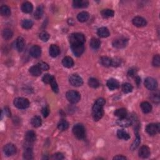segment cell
<instances>
[{
	"mask_svg": "<svg viewBox=\"0 0 160 160\" xmlns=\"http://www.w3.org/2000/svg\"><path fill=\"white\" fill-rule=\"evenodd\" d=\"M23 158L25 159H32L33 158V153L30 147L26 149L23 153Z\"/></svg>",
	"mask_w": 160,
	"mask_h": 160,
	"instance_id": "cell-35",
	"label": "cell"
},
{
	"mask_svg": "<svg viewBox=\"0 0 160 160\" xmlns=\"http://www.w3.org/2000/svg\"><path fill=\"white\" fill-rule=\"evenodd\" d=\"M89 18V13L86 11H82L78 14L77 16L78 20L80 22H85Z\"/></svg>",
	"mask_w": 160,
	"mask_h": 160,
	"instance_id": "cell-29",
	"label": "cell"
},
{
	"mask_svg": "<svg viewBox=\"0 0 160 160\" xmlns=\"http://www.w3.org/2000/svg\"><path fill=\"white\" fill-rule=\"evenodd\" d=\"M21 26H22L24 29H30L33 26V21L30 20H24L21 22Z\"/></svg>",
	"mask_w": 160,
	"mask_h": 160,
	"instance_id": "cell-37",
	"label": "cell"
},
{
	"mask_svg": "<svg viewBox=\"0 0 160 160\" xmlns=\"http://www.w3.org/2000/svg\"><path fill=\"white\" fill-rule=\"evenodd\" d=\"M49 55L53 58H55L57 57L60 53V49L58 46L56 45H51L49 49Z\"/></svg>",
	"mask_w": 160,
	"mask_h": 160,
	"instance_id": "cell-19",
	"label": "cell"
},
{
	"mask_svg": "<svg viewBox=\"0 0 160 160\" xmlns=\"http://www.w3.org/2000/svg\"><path fill=\"white\" fill-rule=\"evenodd\" d=\"M160 126L159 123H151L147 125L146 128V131L148 134L153 136L159 132Z\"/></svg>",
	"mask_w": 160,
	"mask_h": 160,
	"instance_id": "cell-7",
	"label": "cell"
},
{
	"mask_svg": "<svg viewBox=\"0 0 160 160\" xmlns=\"http://www.w3.org/2000/svg\"><path fill=\"white\" fill-rule=\"evenodd\" d=\"M100 63L103 66H111L112 65V59L107 56H103L100 58Z\"/></svg>",
	"mask_w": 160,
	"mask_h": 160,
	"instance_id": "cell-27",
	"label": "cell"
},
{
	"mask_svg": "<svg viewBox=\"0 0 160 160\" xmlns=\"http://www.w3.org/2000/svg\"><path fill=\"white\" fill-rule=\"evenodd\" d=\"M133 23L137 27H143L146 25V21L143 18L140 16H136L133 19Z\"/></svg>",
	"mask_w": 160,
	"mask_h": 160,
	"instance_id": "cell-15",
	"label": "cell"
},
{
	"mask_svg": "<svg viewBox=\"0 0 160 160\" xmlns=\"http://www.w3.org/2000/svg\"><path fill=\"white\" fill-rule=\"evenodd\" d=\"M153 65L156 67H159L160 65V56L159 55H156L153 59Z\"/></svg>",
	"mask_w": 160,
	"mask_h": 160,
	"instance_id": "cell-45",
	"label": "cell"
},
{
	"mask_svg": "<svg viewBox=\"0 0 160 160\" xmlns=\"http://www.w3.org/2000/svg\"><path fill=\"white\" fill-rule=\"evenodd\" d=\"M43 12H44L43 7V6H39L34 13V17L36 20L40 19L42 17L43 15Z\"/></svg>",
	"mask_w": 160,
	"mask_h": 160,
	"instance_id": "cell-33",
	"label": "cell"
},
{
	"mask_svg": "<svg viewBox=\"0 0 160 160\" xmlns=\"http://www.w3.org/2000/svg\"><path fill=\"white\" fill-rule=\"evenodd\" d=\"M0 13L3 16H9L11 15V9L8 6L3 5L0 8Z\"/></svg>",
	"mask_w": 160,
	"mask_h": 160,
	"instance_id": "cell-30",
	"label": "cell"
},
{
	"mask_svg": "<svg viewBox=\"0 0 160 160\" xmlns=\"http://www.w3.org/2000/svg\"><path fill=\"white\" fill-rule=\"evenodd\" d=\"M107 86L110 90H115L119 87V84L118 81L114 78H110L107 81Z\"/></svg>",
	"mask_w": 160,
	"mask_h": 160,
	"instance_id": "cell-18",
	"label": "cell"
},
{
	"mask_svg": "<svg viewBox=\"0 0 160 160\" xmlns=\"http://www.w3.org/2000/svg\"><path fill=\"white\" fill-rule=\"evenodd\" d=\"M156 96H155V95H152V101L155 102V103H158L159 101V95H156Z\"/></svg>",
	"mask_w": 160,
	"mask_h": 160,
	"instance_id": "cell-51",
	"label": "cell"
},
{
	"mask_svg": "<svg viewBox=\"0 0 160 160\" xmlns=\"http://www.w3.org/2000/svg\"><path fill=\"white\" fill-rule=\"evenodd\" d=\"M39 67L40 68L42 71H47L49 70V67L47 63L45 62H40L38 64Z\"/></svg>",
	"mask_w": 160,
	"mask_h": 160,
	"instance_id": "cell-47",
	"label": "cell"
},
{
	"mask_svg": "<svg viewBox=\"0 0 160 160\" xmlns=\"http://www.w3.org/2000/svg\"><path fill=\"white\" fill-rule=\"evenodd\" d=\"M128 39L124 37H120L114 40L112 44L113 47L118 49H122V48H125L128 45Z\"/></svg>",
	"mask_w": 160,
	"mask_h": 160,
	"instance_id": "cell-6",
	"label": "cell"
},
{
	"mask_svg": "<svg viewBox=\"0 0 160 160\" xmlns=\"http://www.w3.org/2000/svg\"><path fill=\"white\" fill-rule=\"evenodd\" d=\"M50 84H51V88H52L53 91H54L55 93H58V91H59V88H58V84H57L55 78H54V79H53V80H52V81L51 82Z\"/></svg>",
	"mask_w": 160,
	"mask_h": 160,
	"instance_id": "cell-44",
	"label": "cell"
},
{
	"mask_svg": "<svg viewBox=\"0 0 160 160\" xmlns=\"http://www.w3.org/2000/svg\"><path fill=\"white\" fill-rule=\"evenodd\" d=\"M62 64L65 67L68 68H72L74 65L73 59L70 56H66L63 59Z\"/></svg>",
	"mask_w": 160,
	"mask_h": 160,
	"instance_id": "cell-22",
	"label": "cell"
},
{
	"mask_svg": "<svg viewBox=\"0 0 160 160\" xmlns=\"http://www.w3.org/2000/svg\"><path fill=\"white\" fill-rule=\"evenodd\" d=\"M73 133L75 137L79 140H83L85 138V128L81 124H76L73 126Z\"/></svg>",
	"mask_w": 160,
	"mask_h": 160,
	"instance_id": "cell-2",
	"label": "cell"
},
{
	"mask_svg": "<svg viewBox=\"0 0 160 160\" xmlns=\"http://www.w3.org/2000/svg\"><path fill=\"white\" fill-rule=\"evenodd\" d=\"M49 37H50V36H49V34L47 31H42L40 34V38L44 42L48 41L49 40Z\"/></svg>",
	"mask_w": 160,
	"mask_h": 160,
	"instance_id": "cell-43",
	"label": "cell"
},
{
	"mask_svg": "<svg viewBox=\"0 0 160 160\" xmlns=\"http://www.w3.org/2000/svg\"><path fill=\"white\" fill-rule=\"evenodd\" d=\"M117 136L118 138L124 140H128L130 139V134L128 133L126 131L123 130H118L117 131Z\"/></svg>",
	"mask_w": 160,
	"mask_h": 160,
	"instance_id": "cell-23",
	"label": "cell"
},
{
	"mask_svg": "<svg viewBox=\"0 0 160 160\" xmlns=\"http://www.w3.org/2000/svg\"><path fill=\"white\" fill-rule=\"evenodd\" d=\"M139 156L141 158H147L150 156L151 152L150 149L147 146H141L139 150Z\"/></svg>",
	"mask_w": 160,
	"mask_h": 160,
	"instance_id": "cell-14",
	"label": "cell"
},
{
	"mask_svg": "<svg viewBox=\"0 0 160 160\" xmlns=\"http://www.w3.org/2000/svg\"><path fill=\"white\" fill-rule=\"evenodd\" d=\"M126 158L125 156H122V155H118L115 156V157H114L113 159H126Z\"/></svg>",
	"mask_w": 160,
	"mask_h": 160,
	"instance_id": "cell-52",
	"label": "cell"
},
{
	"mask_svg": "<svg viewBox=\"0 0 160 160\" xmlns=\"http://www.w3.org/2000/svg\"><path fill=\"white\" fill-rule=\"evenodd\" d=\"M69 127V123H68L66 120H61L58 124V128L61 131H64L66 130Z\"/></svg>",
	"mask_w": 160,
	"mask_h": 160,
	"instance_id": "cell-38",
	"label": "cell"
},
{
	"mask_svg": "<svg viewBox=\"0 0 160 160\" xmlns=\"http://www.w3.org/2000/svg\"><path fill=\"white\" fill-rule=\"evenodd\" d=\"M65 158L64 155L61 153H56L54 154L51 157L52 159H55V160H61Z\"/></svg>",
	"mask_w": 160,
	"mask_h": 160,
	"instance_id": "cell-46",
	"label": "cell"
},
{
	"mask_svg": "<svg viewBox=\"0 0 160 160\" xmlns=\"http://www.w3.org/2000/svg\"><path fill=\"white\" fill-rule=\"evenodd\" d=\"M24 138H25V141L28 144H32L36 140V136L33 131L30 130L27 131Z\"/></svg>",
	"mask_w": 160,
	"mask_h": 160,
	"instance_id": "cell-13",
	"label": "cell"
},
{
	"mask_svg": "<svg viewBox=\"0 0 160 160\" xmlns=\"http://www.w3.org/2000/svg\"><path fill=\"white\" fill-rule=\"evenodd\" d=\"M33 9V5L30 2H25L21 5V10L24 13H30Z\"/></svg>",
	"mask_w": 160,
	"mask_h": 160,
	"instance_id": "cell-20",
	"label": "cell"
},
{
	"mask_svg": "<svg viewBox=\"0 0 160 160\" xmlns=\"http://www.w3.org/2000/svg\"><path fill=\"white\" fill-rule=\"evenodd\" d=\"M3 151L7 156H10L16 153V148L13 144H7L3 148Z\"/></svg>",
	"mask_w": 160,
	"mask_h": 160,
	"instance_id": "cell-11",
	"label": "cell"
},
{
	"mask_svg": "<svg viewBox=\"0 0 160 160\" xmlns=\"http://www.w3.org/2000/svg\"><path fill=\"white\" fill-rule=\"evenodd\" d=\"M16 48L18 50V51H22L24 48V45H25V43H24V40L23 38L21 36L18 38L16 42Z\"/></svg>",
	"mask_w": 160,
	"mask_h": 160,
	"instance_id": "cell-26",
	"label": "cell"
},
{
	"mask_svg": "<svg viewBox=\"0 0 160 160\" xmlns=\"http://www.w3.org/2000/svg\"><path fill=\"white\" fill-rule=\"evenodd\" d=\"M66 97L68 101L73 104L77 103L78 102L80 101L81 99L80 94L78 91L74 90L68 91L66 94Z\"/></svg>",
	"mask_w": 160,
	"mask_h": 160,
	"instance_id": "cell-4",
	"label": "cell"
},
{
	"mask_svg": "<svg viewBox=\"0 0 160 160\" xmlns=\"http://www.w3.org/2000/svg\"><path fill=\"white\" fill-rule=\"evenodd\" d=\"M71 49H72L73 54L77 57L80 56L83 54L84 47L83 44H73L71 45Z\"/></svg>",
	"mask_w": 160,
	"mask_h": 160,
	"instance_id": "cell-10",
	"label": "cell"
},
{
	"mask_svg": "<svg viewBox=\"0 0 160 160\" xmlns=\"http://www.w3.org/2000/svg\"><path fill=\"white\" fill-rule=\"evenodd\" d=\"M89 3L86 0H74L73 2V6L74 8H84L88 7Z\"/></svg>",
	"mask_w": 160,
	"mask_h": 160,
	"instance_id": "cell-17",
	"label": "cell"
},
{
	"mask_svg": "<svg viewBox=\"0 0 160 160\" xmlns=\"http://www.w3.org/2000/svg\"><path fill=\"white\" fill-rule=\"evenodd\" d=\"M97 34L101 38H107L109 36V31L107 28L101 27L97 31Z\"/></svg>",
	"mask_w": 160,
	"mask_h": 160,
	"instance_id": "cell-21",
	"label": "cell"
},
{
	"mask_svg": "<svg viewBox=\"0 0 160 160\" xmlns=\"http://www.w3.org/2000/svg\"><path fill=\"white\" fill-rule=\"evenodd\" d=\"M14 105L18 109H26L30 106V101L24 98H17L14 100Z\"/></svg>",
	"mask_w": 160,
	"mask_h": 160,
	"instance_id": "cell-5",
	"label": "cell"
},
{
	"mask_svg": "<svg viewBox=\"0 0 160 160\" xmlns=\"http://www.w3.org/2000/svg\"><path fill=\"white\" fill-rule=\"evenodd\" d=\"M136 70L134 69V68H131V69H130L128 74L129 76L133 77V76H134L135 74H136Z\"/></svg>",
	"mask_w": 160,
	"mask_h": 160,
	"instance_id": "cell-50",
	"label": "cell"
},
{
	"mask_svg": "<svg viewBox=\"0 0 160 160\" xmlns=\"http://www.w3.org/2000/svg\"><path fill=\"white\" fill-rule=\"evenodd\" d=\"M116 123L119 126H122L123 128H127L130 126L131 124H133V122H132V120L131 119L126 118L125 117V118H119V119L117 121Z\"/></svg>",
	"mask_w": 160,
	"mask_h": 160,
	"instance_id": "cell-16",
	"label": "cell"
},
{
	"mask_svg": "<svg viewBox=\"0 0 160 160\" xmlns=\"http://www.w3.org/2000/svg\"><path fill=\"white\" fill-rule=\"evenodd\" d=\"M31 123L33 127L38 128L41 126L42 121L40 116H35L31 120Z\"/></svg>",
	"mask_w": 160,
	"mask_h": 160,
	"instance_id": "cell-28",
	"label": "cell"
},
{
	"mask_svg": "<svg viewBox=\"0 0 160 160\" xmlns=\"http://www.w3.org/2000/svg\"><path fill=\"white\" fill-rule=\"evenodd\" d=\"M88 84L90 87L93 88H97L99 86V81L94 78H91L88 80Z\"/></svg>",
	"mask_w": 160,
	"mask_h": 160,
	"instance_id": "cell-39",
	"label": "cell"
},
{
	"mask_svg": "<svg viewBox=\"0 0 160 160\" xmlns=\"http://www.w3.org/2000/svg\"><path fill=\"white\" fill-rule=\"evenodd\" d=\"M139 134H136V139L134 140V141H133V143H132V144H131V147H130V149L132 151L134 150H136V149L138 147V146L140 145V141H141V139H140V137L138 136Z\"/></svg>",
	"mask_w": 160,
	"mask_h": 160,
	"instance_id": "cell-41",
	"label": "cell"
},
{
	"mask_svg": "<svg viewBox=\"0 0 160 160\" xmlns=\"http://www.w3.org/2000/svg\"><path fill=\"white\" fill-rule=\"evenodd\" d=\"M41 71L42 70H41L40 68L37 65L31 67L30 68L29 72L31 75H33L34 76H38L41 74Z\"/></svg>",
	"mask_w": 160,
	"mask_h": 160,
	"instance_id": "cell-24",
	"label": "cell"
},
{
	"mask_svg": "<svg viewBox=\"0 0 160 160\" xmlns=\"http://www.w3.org/2000/svg\"><path fill=\"white\" fill-rule=\"evenodd\" d=\"M133 87L130 83H126L122 85V90L124 93H129L133 91Z\"/></svg>",
	"mask_w": 160,
	"mask_h": 160,
	"instance_id": "cell-40",
	"label": "cell"
},
{
	"mask_svg": "<svg viewBox=\"0 0 160 160\" xmlns=\"http://www.w3.org/2000/svg\"><path fill=\"white\" fill-rule=\"evenodd\" d=\"M42 114L45 118H47V117L49 115V109L48 106H46V107L43 108L42 109Z\"/></svg>",
	"mask_w": 160,
	"mask_h": 160,
	"instance_id": "cell-48",
	"label": "cell"
},
{
	"mask_svg": "<svg viewBox=\"0 0 160 160\" xmlns=\"http://www.w3.org/2000/svg\"><path fill=\"white\" fill-rule=\"evenodd\" d=\"M121 64V60L118 58H115L113 59H112V65L113 66H119Z\"/></svg>",
	"mask_w": 160,
	"mask_h": 160,
	"instance_id": "cell-49",
	"label": "cell"
},
{
	"mask_svg": "<svg viewBox=\"0 0 160 160\" xmlns=\"http://www.w3.org/2000/svg\"><path fill=\"white\" fill-rule=\"evenodd\" d=\"M69 41L71 45L83 44L85 42V37L83 34L80 33H73L70 36Z\"/></svg>",
	"mask_w": 160,
	"mask_h": 160,
	"instance_id": "cell-3",
	"label": "cell"
},
{
	"mask_svg": "<svg viewBox=\"0 0 160 160\" xmlns=\"http://www.w3.org/2000/svg\"><path fill=\"white\" fill-rule=\"evenodd\" d=\"M5 114L7 116H8V117L11 116V112L9 111V109L8 107H6L5 108Z\"/></svg>",
	"mask_w": 160,
	"mask_h": 160,
	"instance_id": "cell-53",
	"label": "cell"
},
{
	"mask_svg": "<svg viewBox=\"0 0 160 160\" xmlns=\"http://www.w3.org/2000/svg\"><path fill=\"white\" fill-rule=\"evenodd\" d=\"M69 81L72 86L75 87H79L83 84V80L82 78L76 74H73L70 77Z\"/></svg>",
	"mask_w": 160,
	"mask_h": 160,
	"instance_id": "cell-9",
	"label": "cell"
},
{
	"mask_svg": "<svg viewBox=\"0 0 160 160\" xmlns=\"http://www.w3.org/2000/svg\"><path fill=\"white\" fill-rule=\"evenodd\" d=\"M141 108L144 113H150L152 109V106L150 105V103L147 101L142 102L141 103Z\"/></svg>",
	"mask_w": 160,
	"mask_h": 160,
	"instance_id": "cell-25",
	"label": "cell"
},
{
	"mask_svg": "<svg viewBox=\"0 0 160 160\" xmlns=\"http://www.w3.org/2000/svg\"><path fill=\"white\" fill-rule=\"evenodd\" d=\"M101 13L102 16L105 18H108L113 17L114 15H115V12L112 9H105L102 10Z\"/></svg>",
	"mask_w": 160,
	"mask_h": 160,
	"instance_id": "cell-34",
	"label": "cell"
},
{
	"mask_svg": "<svg viewBox=\"0 0 160 160\" xmlns=\"http://www.w3.org/2000/svg\"><path fill=\"white\" fill-rule=\"evenodd\" d=\"M30 55L34 58H38L41 56V48L38 45H34L30 49Z\"/></svg>",
	"mask_w": 160,
	"mask_h": 160,
	"instance_id": "cell-12",
	"label": "cell"
},
{
	"mask_svg": "<svg viewBox=\"0 0 160 160\" xmlns=\"http://www.w3.org/2000/svg\"><path fill=\"white\" fill-rule=\"evenodd\" d=\"M105 99L103 98L98 99L92 109V115L95 122H98L103 116V106L105 105Z\"/></svg>",
	"mask_w": 160,
	"mask_h": 160,
	"instance_id": "cell-1",
	"label": "cell"
},
{
	"mask_svg": "<svg viewBox=\"0 0 160 160\" xmlns=\"http://www.w3.org/2000/svg\"><path fill=\"white\" fill-rule=\"evenodd\" d=\"M144 86L149 90H156L158 88V83L154 78L148 77L144 80Z\"/></svg>",
	"mask_w": 160,
	"mask_h": 160,
	"instance_id": "cell-8",
	"label": "cell"
},
{
	"mask_svg": "<svg viewBox=\"0 0 160 160\" xmlns=\"http://www.w3.org/2000/svg\"><path fill=\"white\" fill-rule=\"evenodd\" d=\"M54 78H55V77L51 75V74H46L43 76V77L42 80L46 84H50L52 80L54 79Z\"/></svg>",
	"mask_w": 160,
	"mask_h": 160,
	"instance_id": "cell-42",
	"label": "cell"
},
{
	"mask_svg": "<svg viewBox=\"0 0 160 160\" xmlns=\"http://www.w3.org/2000/svg\"><path fill=\"white\" fill-rule=\"evenodd\" d=\"M115 115L117 117H118L119 118H125L127 115L126 109L124 108H120L116 109L115 111Z\"/></svg>",
	"mask_w": 160,
	"mask_h": 160,
	"instance_id": "cell-31",
	"label": "cell"
},
{
	"mask_svg": "<svg viewBox=\"0 0 160 160\" xmlns=\"http://www.w3.org/2000/svg\"><path fill=\"white\" fill-rule=\"evenodd\" d=\"M90 47L94 49H98L101 46V41L97 38H92L91 40L90 41Z\"/></svg>",
	"mask_w": 160,
	"mask_h": 160,
	"instance_id": "cell-32",
	"label": "cell"
},
{
	"mask_svg": "<svg viewBox=\"0 0 160 160\" xmlns=\"http://www.w3.org/2000/svg\"><path fill=\"white\" fill-rule=\"evenodd\" d=\"M135 80H136V84H138V85H139L140 84V83H141V78L140 77L137 76V77H136V79H135Z\"/></svg>",
	"mask_w": 160,
	"mask_h": 160,
	"instance_id": "cell-54",
	"label": "cell"
},
{
	"mask_svg": "<svg viewBox=\"0 0 160 160\" xmlns=\"http://www.w3.org/2000/svg\"><path fill=\"white\" fill-rule=\"evenodd\" d=\"M2 35H3V38H4L5 40H9L13 37V33L10 29H8V28H6V29H5L4 30H3Z\"/></svg>",
	"mask_w": 160,
	"mask_h": 160,
	"instance_id": "cell-36",
	"label": "cell"
}]
</instances>
